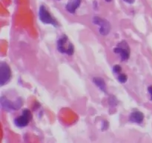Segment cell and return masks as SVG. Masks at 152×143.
Returning <instances> with one entry per match:
<instances>
[{"label": "cell", "instance_id": "cell-1", "mask_svg": "<svg viewBox=\"0 0 152 143\" xmlns=\"http://www.w3.org/2000/svg\"><path fill=\"white\" fill-rule=\"evenodd\" d=\"M56 50L61 54L73 56L74 53V45L67 35L63 34L56 40Z\"/></svg>", "mask_w": 152, "mask_h": 143}, {"label": "cell", "instance_id": "cell-12", "mask_svg": "<svg viewBox=\"0 0 152 143\" xmlns=\"http://www.w3.org/2000/svg\"><path fill=\"white\" fill-rule=\"evenodd\" d=\"M117 80L120 84H125V83L127 82L128 80H129V77L127 76V74H124V73H120V74H117Z\"/></svg>", "mask_w": 152, "mask_h": 143}, {"label": "cell", "instance_id": "cell-17", "mask_svg": "<svg viewBox=\"0 0 152 143\" xmlns=\"http://www.w3.org/2000/svg\"><path fill=\"white\" fill-rule=\"evenodd\" d=\"M123 1H124V2L127 3V4H132L135 2V1H136V0H123Z\"/></svg>", "mask_w": 152, "mask_h": 143}, {"label": "cell", "instance_id": "cell-16", "mask_svg": "<svg viewBox=\"0 0 152 143\" xmlns=\"http://www.w3.org/2000/svg\"><path fill=\"white\" fill-rule=\"evenodd\" d=\"M148 92L150 94V100L152 101V86H149L148 87Z\"/></svg>", "mask_w": 152, "mask_h": 143}, {"label": "cell", "instance_id": "cell-19", "mask_svg": "<svg viewBox=\"0 0 152 143\" xmlns=\"http://www.w3.org/2000/svg\"><path fill=\"white\" fill-rule=\"evenodd\" d=\"M58 1H61V0H58Z\"/></svg>", "mask_w": 152, "mask_h": 143}, {"label": "cell", "instance_id": "cell-7", "mask_svg": "<svg viewBox=\"0 0 152 143\" xmlns=\"http://www.w3.org/2000/svg\"><path fill=\"white\" fill-rule=\"evenodd\" d=\"M12 77V71L10 65L5 62L0 63V85H7L10 81Z\"/></svg>", "mask_w": 152, "mask_h": 143}, {"label": "cell", "instance_id": "cell-3", "mask_svg": "<svg viewBox=\"0 0 152 143\" xmlns=\"http://www.w3.org/2000/svg\"><path fill=\"white\" fill-rule=\"evenodd\" d=\"M38 16L40 22L45 25H50L55 27V28H57L59 26V22L52 16L48 9L44 4H41L39 7Z\"/></svg>", "mask_w": 152, "mask_h": 143}, {"label": "cell", "instance_id": "cell-4", "mask_svg": "<svg viewBox=\"0 0 152 143\" xmlns=\"http://www.w3.org/2000/svg\"><path fill=\"white\" fill-rule=\"evenodd\" d=\"M0 104L1 107L4 111H19L23 105V100L21 97H17L15 100H10L5 96H2L0 98Z\"/></svg>", "mask_w": 152, "mask_h": 143}, {"label": "cell", "instance_id": "cell-11", "mask_svg": "<svg viewBox=\"0 0 152 143\" xmlns=\"http://www.w3.org/2000/svg\"><path fill=\"white\" fill-rule=\"evenodd\" d=\"M108 105L111 108H115L118 105V99L115 96H110L108 99Z\"/></svg>", "mask_w": 152, "mask_h": 143}, {"label": "cell", "instance_id": "cell-10", "mask_svg": "<svg viewBox=\"0 0 152 143\" xmlns=\"http://www.w3.org/2000/svg\"><path fill=\"white\" fill-rule=\"evenodd\" d=\"M92 82L94 85L99 89L102 93H106L107 92V85L106 82L104 80L103 78L101 77H94L92 79Z\"/></svg>", "mask_w": 152, "mask_h": 143}, {"label": "cell", "instance_id": "cell-6", "mask_svg": "<svg viewBox=\"0 0 152 143\" xmlns=\"http://www.w3.org/2000/svg\"><path fill=\"white\" fill-rule=\"evenodd\" d=\"M114 52L115 54L120 56L121 62H126L130 58V46L126 40H123L119 42L114 48Z\"/></svg>", "mask_w": 152, "mask_h": 143}, {"label": "cell", "instance_id": "cell-8", "mask_svg": "<svg viewBox=\"0 0 152 143\" xmlns=\"http://www.w3.org/2000/svg\"><path fill=\"white\" fill-rule=\"evenodd\" d=\"M129 121L131 123L137 125H141L144 121L145 119V115L142 111H132L130 114L129 115Z\"/></svg>", "mask_w": 152, "mask_h": 143}, {"label": "cell", "instance_id": "cell-9", "mask_svg": "<svg viewBox=\"0 0 152 143\" xmlns=\"http://www.w3.org/2000/svg\"><path fill=\"white\" fill-rule=\"evenodd\" d=\"M83 0H68L65 6V9L70 14H75L80 7Z\"/></svg>", "mask_w": 152, "mask_h": 143}, {"label": "cell", "instance_id": "cell-2", "mask_svg": "<svg viewBox=\"0 0 152 143\" xmlns=\"http://www.w3.org/2000/svg\"><path fill=\"white\" fill-rule=\"evenodd\" d=\"M91 22L93 25L97 26L98 33L101 36H107L109 35L112 28L109 21L99 16H94L92 17Z\"/></svg>", "mask_w": 152, "mask_h": 143}, {"label": "cell", "instance_id": "cell-18", "mask_svg": "<svg viewBox=\"0 0 152 143\" xmlns=\"http://www.w3.org/2000/svg\"><path fill=\"white\" fill-rule=\"evenodd\" d=\"M104 1H105V2H107V3H110V2H111L113 0H104Z\"/></svg>", "mask_w": 152, "mask_h": 143}, {"label": "cell", "instance_id": "cell-13", "mask_svg": "<svg viewBox=\"0 0 152 143\" xmlns=\"http://www.w3.org/2000/svg\"><path fill=\"white\" fill-rule=\"evenodd\" d=\"M122 71H123V68L120 66V65L117 64V65H114L112 68V71L114 74H119L120 73H122Z\"/></svg>", "mask_w": 152, "mask_h": 143}, {"label": "cell", "instance_id": "cell-5", "mask_svg": "<svg viewBox=\"0 0 152 143\" xmlns=\"http://www.w3.org/2000/svg\"><path fill=\"white\" fill-rule=\"evenodd\" d=\"M32 119L33 115L31 111L28 108H25L24 110H22L21 115L15 117L13 120V123L16 127L19 128H23L29 125Z\"/></svg>", "mask_w": 152, "mask_h": 143}, {"label": "cell", "instance_id": "cell-15", "mask_svg": "<svg viewBox=\"0 0 152 143\" xmlns=\"http://www.w3.org/2000/svg\"><path fill=\"white\" fill-rule=\"evenodd\" d=\"M98 7H99V4H98V1L96 0L93 1V8L94 10H97Z\"/></svg>", "mask_w": 152, "mask_h": 143}, {"label": "cell", "instance_id": "cell-14", "mask_svg": "<svg viewBox=\"0 0 152 143\" xmlns=\"http://www.w3.org/2000/svg\"><path fill=\"white\" fill-rule=\"evenodd\" d=\"M108 127H109V123H108V122L106 121V120H104V121L102 122V131H105L108 130Z\"/></svg>", "mask_w": 152, "mask_h": 143}]
</instances>
